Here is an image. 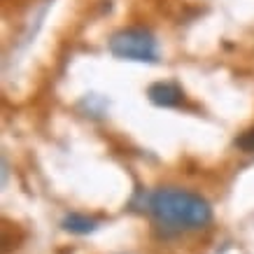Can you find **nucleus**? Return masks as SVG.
<instances>
[{
  "mask_svg": "<svg viewBox=\"0 0 254 254\" xmlns=\"http://www.w3.org/2000/svg\"><path fill=\"white\" fill-rule=\"evenodd\" d=\"M147 212L156 226L168 233L196 231L212 222V208L208 200L180 187H163L152 191L147 198Z\"/></svg>",
  "mask_w": 254,
  "mask_h": 254,
  "instance_id": "f257e3e1",
  "label": "nucleus"
},
{
  "mask_svg": "<svg viewBox=\"0 0 254 254\" xmlns=\"http://www.w3.org/2000/svg\"><path fill=\"white\" fill-rule=\"evenodd\" d=\"M108 47L117 59H124V61L154 63L159 59L156 38L145 28H124L110 38Z\"/></svg>",
  "mask_w": 254,
  "mask_h": 254,
  "instance_id": "f03ea898",
  "label": "nucleus"
},
{
  "mask_svg": "<svg viewBox=\"0 0 254 254\" xmlns=\"http://www.w3.org/2000/svg\"><path fill=\"white\" fill-rule=\"evenodd\" d=\"M147 98L159 108H177L185 100V93L173 82H156L147 89Z\"/></svg>",
  "mask_w": 254,
  "mask_h": 254,
  "instance_id": "7ed1b4c3",
  "label": "nucleus"
},
{
  "mask_svg": "<svg viewBox=\"0 0 254 254\" xmlns=\"http://www.w3.org/2000/svg\"><path fill=\"white\" fill-rule=\"evenodd\" d=\"M98 219L93 217H86V215H79V212H72L63 219V229L70 233H77V236H86V233H93L98 229Z\"/></svg>",
  "mask_w": 254,
  "mask_h": 254,
  "instance_id": "20e7f679",
  "label": "nucleus"
},
{
  "mask_svg": "<svg viewBox=\"0 0 254 254\" xmlns=\"http://www.w3.org/2000/svg\"><path fill=\"white\" fill-rule=\"evenodd\" d=\"M236 147L252 154L254 152V128H250V131H245L243 135H238V138H236Z\"/></svg>",
  "mask_w": 254,
  "mask_h": 254,
  "instance_id": "39448f33",
  "label": "nucleus"
}]
</instances>
